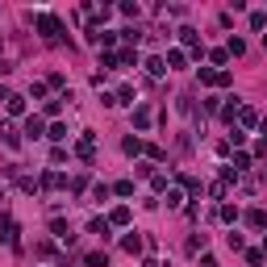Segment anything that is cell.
I'll use <instances>...</instances> for the list:
<instances>
[{
    "label": "cell",
    "instance_id": "1",
    "mask_svg": "<svg viewBox=\"0 0 267 267\" xmlns=\"http://www.w3.org/2000/svg\"><path fill=\"white\" fill-rule=\"evenodd\" d=\"M33 25L42 29V38H46V42H59V38H63V21H59L54 13H38V17H33Z\"/></svg>",
    "mask_w": 267,
    "mask_h": 267
},
{
    "label": "cell",
    "instance_id": "2",
    "mask_svg": "<svg viewBox=\"0 0 267 267\" xmlns=\"http://www.w3.org/2000/svg\"><path fill=\"white\" fill-rule=\"evenodd\" d=\"M75 155H80L84 163H92V159H96V134H92V129H84V138L75 142Z\"/></svg>",
    "mask_w": 267,
    "mask_h": 267
},
{
    "label": "cell",
    "instance_id": "3",
    "mask_svg": "<svg viewBox=\"0 0 267 267\" xmlns=\"http://www.w3.org/2000/svg\"><path fill=\"white\" fill-rule=\"evenodd\" d=\"M25 134H29V138H42V134H46V121H42L38 113H29V117H25Z\"/></svg>",
    "mask_w": 267,
    "mask_h": 267
},
{
    "label": "cell",
    "instance_id": "4",
    "mask_svg": "<svg viewBox=\"0 0 267 267\" xmlns=\"http://www.w3.org/2000/svg\"><path fill=\"white\" fill-rule=\"evenodd\" d=\"M0 138H5V146H13V150L21 146V134H17L13 125H0Z\"/></svg>",
    "mask_w": 267,
    "mask_h": 267
},
{
    "label": "cell",
    "instance_id": "5",
    "mask_svg": "<svg viewBox=\"0 0 267 267\" xmlns=\"http://www.w3.org/2000/svg\"><path fill=\"white\" fill-rule=\"evenodd\" d=\"M88 234H96V238H109V217H96V221H88Z\"/></svg>",
    "mask_w": 267,
    "mask_h": 267
},
{
    "label": "cell",
    "instance_id": "6",
    "mask_svg": "<svg viewBox=\"0 0 267 267\" xmlns=\"http://www.w3.org/2000/svg\"><path fill=\"white\" fill-rule=\"evenodd\" d=\"M129 217H134V213H129L125 205H117V209L109 213V225H129Z\"/></svg>",
    "mask_w": 267,
    "mask_h": 267
},
{
    "label": "cell",
    "instance_id": "7",
    "mask_svg": "<svg viewBox=\"0 0 267 267\" xmlns=\"http://www.w3.org/2000/svg\"><path fill=\"white\" fill-rule=\"evenodd\" d=\"M246 225H251V230H267V213H263V209H251V213H246Z\"/></svg>",
    "mask_w": 267,
    "mask_h": 267
},
{
    "label": "cell",
    "instance_id": "8",
    "mask_svg": "<svg viewBox=\"0 0 267 267\" xmlns=\"http://www.w3.org/2000/svg\"><path fill=\"white\" fill-rule=\"evenodd\" d=\"M134 125H138V129H150V109H146V105L134 109Z\"/></svg>",
    "mask_w": 267,
    "mask_h": 267
},
{
    "label": "cell",
    "instance_id": "9",
    "mask_svg": "<svg viewBox=\"0 0 267 267\" xmlns=\"http://www.w3.org/2000/svg\"><path fill=\"white\" fill-rule=\"evenodd\" d=\"M238 125H242V129H251V125H259V117H255V109H246V105H242V109H238Z\"/></svg>",
    "mask_w": 267,
    "mask_h": 267
},
{
    "label": "cell",
    "instance_id": "10",
    "mask_svg": "<svg viewBox=\"0 0 267 267\" xmlns=\"http://www.w3.org/2000/svg\"><path fill=\"white\" fill-rule=\"evenodd\" d=\"M38 184H42V188H63L67 180H63L59 171H42V180H38Z\"/></svg>",
    "mask_w": 267,
    "mask_h": 267
},
{
    "label": "cell",
    "instance_id": "11",
    "mask_svg": "<svg viewBox=\"0 0 267 267\" xmlns=\"http://www.w3.org/2000/svg\"><path fill=\"white\" fill-rule=\"evenodd\" d=\"M5 109H9V117H21V113H25V96H9Z\"/></svg>",
    "mask_w": 267,
    "mask_h": 267
},
{
    "label": "cell",
    "instance_id": "12",
    "mask_svg": "<svg viewBox=\"0 0 267 267\" xmlns=\"http://www.w3.org/2000/svg\"><path fill=\"white\" fill-rule=\"evenodd\" d=\"M5 238H9V246H21V238H17V221H13V217H5Z\"/></svg>",
    "mask_w": 267,
    "mask_h": 267
},
{
    "label": "cell",
    "instance_id": "13",
    "mask_svg": "<svg viewBox=\"0 0 267 267\" xmlns=\"http://www.w3.org/2000/svg\"><path fill=\"white\" fill-rule=\"evenodd\" d=\"M188 63V54L184 50H171V54H167V71H176V67H184Z\"/></svg>",
    "mask_w": 267,
    "mask_h": 267
},
{
    "label": "cell",
    "instance_id": "14",
    "mask_svg": "<svg viewBox=\"0 0 267 267\" xmlns=\"http://www.w3.org/2000/svg\"><path fill=\"white\" fill-rule=\"evenodd\" d=\"M180 42H188V46H196V42H200V33H196L192 25H184V29H180ZM196 50H200V46H196Z\"/></svg>",
    "mask_w": 267,
    "mask_h": 267
},
{
    "label": "cell",
    "instance_id": "15",
    "mask_svg": "<svg viewBox=\"0 0 267 267\" xmlns=\"http://www.w3.org/2000/svg\"><path fill=\"white\" fill-rule=\"evenodd\" d=\"M146 71H150V75H163V71H167V59H159V54L146 59Z\"/></svg>",
    "mask_w": 267,
    "mask_h": 267
},
{
    "label": "cell",
    "instance_id": "16",
    "mask_svg": "<svg viewBox=\"0 0 267 267\" xmlns=\"http://www.w3.org/2000/svg\"><path fill=\"white\" fill-rule=\"evenodd\" d=\"M121 150H125V155H142L146 146H142V138H125V142H121Z\"/></svg>",
    "mask_w": 267,
    "mask_h": 267
},
{
    "label": "cell",
    "instance_id": "17",
    "mask_svg": "<svg viewBox=\"0 0 267 267\" xmlns=\"http://www.w3.org/2000/svg\"><path fill=\"white\" fill-rule=\"evenodd\" d=\"M184 205V192L180 188H167V209H180Z\"/></svg>",
    "mask_w": 267,
    "mask_h": 267
},
{
    "label": "cell",
    "instance_id": "18",
    "mask_svg": "<svg viewBox=\"0 0 267 267\" xmlns=\"http://www.w3.org/2000/svg\"><path fill=\"white\" fill-rule=\"evenodd\" d=\"M217 75H221V71H213V67H200V84H209V88H217Z\"/></svg>",
    "mask_w": 267,
    "mask_h": 267
},
{
    "label": "cell",
    "instance_id": "19",
    "mask_svg": "<svg viewBox=\"0 0 267 267\" xmlns=\"http://www.w3.org/2000/svg\"><path fill=\"white\" fill-rule=\"evenodd\" d=\"M50 230H54V238H59V242H71V234H67V221H50Z\"/></svg>",
    "mask_w": 267,
    "mask_h": 267
},
{
    "label": "cell",
    "instance_id": "20",
    "mask_svg": "<svg viewBox=\"0 0 267 267\" xmlns=\"http://www.w3.org/2000/svg\"><path fill=\"white\" fill-rule=\"evenodd\" d=\"M217 217H221V221H230V225H234V221H238V209H234V205H221V209H217Z\"/></svg>",
    "mask_w": 267,
    "mask_h": 267
},
{
    "label": "cell",
    "instance_id": "21",
    "mask_svg": "<svg viewBox=\"0 0 267 267\" xmlns=\"http://www.w3.org/2000/svg\"><path fill=\"white\" fill-rule=\"evenodd\" d=\"M230 167H234V171H246V167H251V155H242V150H238V155H234V163H230Z\"/></svg>",
    "mask_w": 267,
    "mask_h": 267
},
{
    "label": "cell",
    "instance_id": "22",
    "mask_svg": "<svg viewBox=\"0 0 267 267\" xmlns=\"http://www.w3.org/2000/svg\"><path fill=\"white\" fill-rule=\"evenodd\" d=\"M121 246H125V251H129V255H138V251H142V238H138V234H129V238H125V242H121Z\"/></svg>",
    "mask_w": 267,
    "mask_h": 267
},
{
    "label": "cell",
    "instance_id": "23",
    "mask_svg": "<svg viewBox=\"0 0 267 267\" xmlns=\"http://www.w3.org/2000/svg\"><path fill=\"white\" fill-rule=\"evenodd\" d=\"M46 138H50V142H63V138H67V125H50Z\"/></svg>",
    "mask_w": 267,
    "mask_h": 267
},
{
    "label": "cell",
    "instance_id": "24",
    "mask_svg": "<svg viewBox=\"0 0 267 267\" xmlns=\"http://www.w3.org/2000/svg\"><path fill=\"white\" fill-rule=\"evenodd\" d=\"M251 29H255V33L267 29V13H251Z\"/></svg>",
    "mask_w": 267,
    "mask_h": 267
},
{
    "label": "cell",
    "instance_id": "25",
    "mask_svg": "<svg viewBox=\"0 0 267 267\" xmlns=\"http://www.w3.org/2000/svg\"><path fill=\"white\" fill-rule=\"evenodd\" d=\"M113 192H117V196H129V192H134V180H117Z\"/></svg>",
    "mask_w": 267,
    "mask_h": 267
},
{
    "label": "cell",
    "instance_id": "26",
    "mask_svg": "<svg viewBox=\"0 0 267 267\" xmlns=\"http://www.w3.org/2000/svg\"><path fill=\"white\" fill-rule=\"evenodd\" d=\"M225 50H230V54H246V42H242V38H230Z\"/></svg>",
    "mask_w": 267,
    "mask_h": 267
},
{
    "label": "cell",
    "instance_id": "27",
    "mask_svg": "<svg viewBox=\"0 0 267 267\" xmlns=\"http://www.w3.org/2000/svg\"><path fill=\"white\" fill-rule=\"evenodd\" d=\"M150 188H155V192H167V176L155 171V176H150Z\"/></svg>",
    "mask_w": 267,
    "mask_h": 267
},
{
    "label": "cell",
    "instance_id": "28",
    "mask_svg": "<svg viewBox=\"0 0 267 267\" xmlns=\"http://www.w3.org/2000/svg\"><path fill=\"white\" fill-rule=\"evenodd\" d=\"M67 100V96H63ZM63 100H46V117H59V109H63Z\"/></svg>",
    "mask_w": 267,
    "mask_h": 267
},
{
    "label": "cell",
    "instance_id": "29",
    "mask_svg": "<svg viewBox=\"0 0 267 267\" xmlns=\"http://www.w3.org/2000/svg\"><path fill=\"white\" fill-rule=\"evenodd\" d=\"M117 59H121V63H125V67H134V63H138V50H121V54H117Z\"/></svg>",
    "mask_w": 267,
    "mask_h": 267
},
{
    "label": "cell",
    "instance_id": "30",
    "mask_svg": "<svg viewBox=\"0 0 267 267\" xmlns=\"http://www.w3.org/2000/svg\"><path fill=\"white\" fill-rule=\"evenodd\" d=\"M134 100V88H117V105H129Z\"/></svg>",
    "mask_w": 267,
    "mask_h": 267
},
{
    "label": "cell",
    "instance_id": "31",
    "mask_svg": "<svg viewBox=\"0 0 267 267\" xmlns=\"http://www.w3.org/2000/svg\"><path fill=\"white\" fill-rule=\"evenodd\" d=\"M105 263H109V259L100 255V251H92V255H88V267H105Z\"/></svg>",
    "mask_w": 267,
    "mask_h": 267
},
{
    "label": "cell",
    "instance_id": "32",
    "mask_svg": "<svg viewBox=\"0 0 267 267\" xmlns=\"http://www.w3.org/2000/svg\"><path fill=\"white\" fill-rule=\"evenodd\" d=\"M180 184H184L188 192H200V180H192V176H180Z\"/></svg>",
    "mask_w": 267,
    "mask_h": 267
},
{
    "label": "cell",
    "instance_id": "33",
    "mask_svg": "<svg viewBox=\"0 0 267 267\" xmlns=\"http://www.w3.org/2000/svg\"><path fill=\"white\" fill-rule=\"evenodd\" d=\"M209 196H217V200H221V196H225V180H217V184H209Z\"/></svg>",
    "mask_w": 267,
    "mask_h": 267
},
{
    "label": "cell",
    "instance_id": "34",
    "mask_svg": "<svg viewBox=\"0 0 267 267\" xmlns=\"http://www.w3.org/2000/svg\"><path fill=\"white\" fill-rule=\"evenodd\" d=\"M9 96H13V92H9V88H5V84H0V100H5V105H9Z\"/></svg>",
    "mask_w": 267,
    "mask_h": 267
},
{
    "label": "cell",
    "instance_id": "35",
    "mask_svg": "<svg viewBox=\"0 0 267 267\" xmlns=\"http://www.w3.org/2000/svg\"><path fill=\"white\" fill-rule=\"evenodd\" d=\"M200 267H217V259H205V263H200Z\"/></svg>",
    "mask_w": 267,
    "mask_h": 267
},
{
    "label": "cell",
    "instance_id": "36",
    "mask_svg": "<svg viewBox=\"0 0 267 267\" xmlns=\"http://www.w3.org/2000/svg\"><path fill=\"white\" fill-rule=\"evenodd\" d=\"M142 267H159V263H155V259H146V263H142Z\"/></svg>",
    "mask_w": 267,
    "mask_h": 267
},
{
    "label": "cell",
    "instance_id": "37",
    "mask_svg": "<svg viewBox=\"0 0 267 267\" xmlns=\"http://www.w3.org/2000/svg\"><path fill=\"white\" fill-rule=\"evenodd\" d=\"M263 255H267V234H263Z\"/></svg>",
    "mask_w": 267,
    "mask_h": 267
},
{
    "label": "cell",
    "instance_id": "38",
    "mask_svg": "<svg viewBox=\"0 0 267 267\" xmlns=\"http://www.w3.org/2000/svg\"><path fill=\"white\" fill-rule=\"evenodd\" d=\"M259 129H263V134H267V121H259Z\"/></svg>",
    "mask_w": 267,
    "mask_h": 267
},
{
    "label": "cell",
    "instance_id": "39",
    "mask_svg": "<svg viewBox=\"0 0 267 267\" xmlns=\"http://www.w3.org/2000/svg\"><path fill=\"white\" fill-rule=\"evenodd\" d=\"M263 50H267V33H263Z\"/></svg>",
    "mask_w": 267,
    "mask_h": 267
},
{
    "label": "cell",
    "instance_id": "40",
    "mask_svg": "<svg viewBox=\"0 0 267 267\" xmlns=\"http://www.w3.org/2000/svg\"><path fill=\"white\" fill-rule=\"evenodd\" d=\"M0 200H5V192H0Z\"/></svg>",
    "mask_w": 267,
    "mask_h": 267
}]
</instances>
